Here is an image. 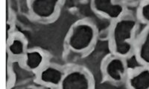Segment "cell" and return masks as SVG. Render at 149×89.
<instances>
[{"label": "cell", "mask_w": 149, "mask_h": 89, "mask_svg": "<svg viewBox=\"0 0 149 89\" xmlns=\"http://www.w3.org/2000/svg\"><path fill=\"white\" fill-rule=\"evenodd\" d=\"M138 19L126 13L124 16L111 22L108 30V46L110 53L128 59L135 50Z\"/></svg>", "instance_id": "cell-1"}, {"label": "cell", "mask_w": 149, "mask_h": 89, "mask_svg": "<svg viewBox=\"0 0 149 89\" xmlns=\"http://www.w3.org/2000/svg\"><path fill=\"white\" fill-rule=\"evenodd\" d=\"M98 36V28L95 22L88 19H82L71 25L65 37V45L71 52L83 54L94 47Z\"/></svg>", "instance_id": "cell-2"}, {"label": "cell", "mask_w": 149, "mask_h": 89, "mask_svg": "<svg viewBox=\"0 0 149 89\" xmlns=\"http://www.w3.org/2000/svg\"><path fill=\"white\" fill-rule=\"evenodd\" d=\"M66 0H26L31 17L40 23H51L58 18Z\"/></svg>", "instance_id": "cell-3"}, {"label": "cell", "mask_w": 149, "mask_h": 89, "mask_svg": "<svg viewBox=\"0 0 149 89\" xmlns=\"http://www.w3.org/2000/svg\"><path fill=\"white\" fill-rule=\"evenodd\" d=\"M136 18L146 27L137 36L134 56L139 64L149 66V0H142L139 4Z\"/></svg>", "instance_id": "cell-4"}, {"label": "cell", "mask_w": 149, "mask_h": 89, "mask_svg": "<svg viewBox=\"0 0 149 89\" xmlns=\"http://www.w3.org/2000/svg\"><path fill=\"white\" fill-rule=\"evenodd\" d=\"M101 70L105 79L115 84H120L125 82L130 68L126 58L111 54L103 59Z\"/></svg>", "instance_id": "cell-5"}, {"label": "cell", "mask_w": 149, "mask_h": 89, "mask_svg": "<svg viewBox=\"0 0 149 89\" xmlns=\"http://www.w3.org/2000/svg\"><path fill=\"white\" fill-rule=\"evenodd\" d=\"M95 80L88 69L74 66L65 71L59 89H93Z\"/></svg>", "instance_id": "cell-6"}, {"label": "cell", "mask_w": 149, "mask_h": 89, "mask_svg": "<svg viewBox=\"0 0 149 89\" xmlns=\"http://www.w3.org/2000/svg\"><path fill=\"white\" fill-rule=\"evenodd\" d=\"M90 8L98 17L113 22L127 13V8L120 0H90Z\"/></svg>", "instance_id": "cell-7"}, {"label": "cell", "mask_w": 149, "mask_h": 89, "mask_svg": "<svg viewBox=\"0 0 149 89\" xmlns=\"http://www.w3.org/2000/svg\"><path fill=\"white\" fill-rule=\"evenodd\" d=\"M65 70L54 63L48 62L35 74V82L38 85L50 88H59Z\"/></svg>", "instance_id": "cell-8"}, {"label": "cell", "mask_w": 149, "mask_h": 89, "mask_svg": "<svg viewBox=\"0 0 149 89\" xmlns=\"http://www.w3.org/2000/svg\"><path fill=\"white\" fill-rule=\"evenodd\" d=\"M21 67L26 71L36 74L48 62V56L40 48H29L19 59Z\"/></svg>", "instance_id": "cell-9"}, {"label": "cell", "mask_w": 149, "mask_h": 89, "mask_svg": "<svg viewBox=\"0 0 149 89\" xmlns=\"http://www.w3.org/2000/svg\"><path fill=\"white\" fill-rule=\"evenodd\" d=\"M28 49V40L22 33L14 31L6 38V51L11 59H19Z\"/></svg>", "instance_id": "cell-10"}, {"label": "cell", "mask_w": 149, "mask_h": 89, "mask_svg": "<svg viewBox=\"0 0 149 89\" xmlns=\"http://www.w3.org/2000/svg\"><path fill=\"white\" fill-rule=\"evenodd\" d=\"M130 89H149V66H139L130 70L125 80Z\"/></svg>", "instance_id": "cell-11"}, {"label": "cell", "mask_w": 149, "mask_h": 89, "mask_svg": "<svg viewBox=\"0 0 149 89\" xmlns=\"http://www.w3.org/2000/svg\"><path fill=\"white\" fill-rule=\"evenodd\" d=\"M14 28V23H13L12 22H9V21H8L7 25H6V29H7V37H8L12 33L14 32V30H13ZM7 37H6V38H7Z\"/></svg>", "instance_id": "cell-12"}]
</instances>
